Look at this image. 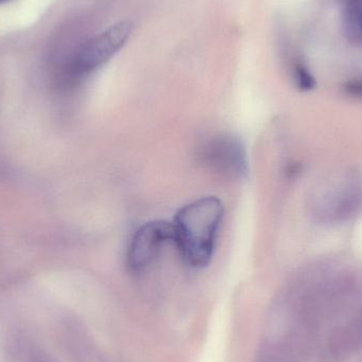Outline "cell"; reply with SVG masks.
I'll return each instance as SVG.
<instances>
[{"instance_id": "1", "label": "cell", "mask_w": 362, "mask_h": 362, "mask_svg": "<svg viewBox=\"0 0 362 362\" xmlns=\"http://www.w3.org/2000/svg\"><path fill=\"white\" fill-rule=\"evenodd\" d=\"M225 215L223 202L204 196L185 204L172 221L174 244L185 265L193 269L206 267L212 261Z\"/></svg>"}, {"instance_id": "2", "label": "cell", "mask_w": 362, "mask_h": 362, "mask_svg": "<svg viewBox=\"0 0 362 362\" xmlns=\"http://www.w3.org/2000/svg\"><path fill=\"white\" fill-rule=\"evenodd\" d=\"M132 30L133 25L129 21H120L87 40L74 55L70 64V74L80 78L99 69L125 46Z\"/></svg>"}, {"instance_id": "3", "label": "cell", "mask_w": 362, "mask_h": 362, "mask_svg": "<svg viewBox=\"0 0 362 362\" xmlns=\"http://www.w3.org/2000/svg\"><path fill=\"white\" fill-rule=\"evenodd\" d=\"M198 157L211 171L226 177L243 178L248 172L245 146L232 135L213 136L202 144Z\"/></svg>"}, {"instance_id": "4", "label": "cell", "mask_w": 362, "mask_h": 362, "mask_svg": "<svg viewBox=\"0 0 362 362\" xmlns=\"http://www.w3.org/2000/svg\"><path fill=\"white\" fill-rule=\"evenodd\" d=\"M168 243H174L172 223L152 221L140 226L132 236L127 249V266L132 272L146 269L158 257Z\"/></svg>"}, {"instance_id": "5", "label": "cell", "mask_w": 362, "mask_h": 362, "mask_svg": "<svg viewBox=\"0 0 362 362\" xmlns=\"http://www.w3.org/2000/svg\"><path fill=\"white\" fill-rule=\"evenodd\" d=\"M295 81L301 90H312L316 86V81L305 66L298 64L295 67Z\"/></svg>"}, {"instance_id": "6", "label": "cell", "mask_w": 362, "mask_h": 362, "mask_svg": "<svg viewBox=\"0 0 362 362\" xmlns=\"http://www.w3.org/2000/svg\"><path fill=\"white\" fill-rule=\"evenodd\" d=\"M344 90L351 97L362 99V78L351 81L344 85Z\"/></svg>"}, {"instance_id": "7", "label": "cell", "mask_w": 362, "mask_h": 362, "mask_svg": "<svg viewBox=\"0 0 362 362\" xmlns=\"http://www.w3.org/2000/svg\"><path fill=\"white\" fill-rule=\"evenodd\" d=\"M351 21L356 25L357 29L361 30L362 33V6L356 4L355 8L350 11Z\"/></svg>"}, {"instance_id": "8", "label": "cell", "mask_w": 362, "mask_h": 362, "mask_svg": "<svg viewBox=\"0 0 362 362\" xmlns=\"http://www.w3.org/2000/svg\"><path fill=\"white\" fill-rule=\"evenodd\" d=\"M8 1H11V0H0V4H6Z\"/></svg>"}]
</instances>
